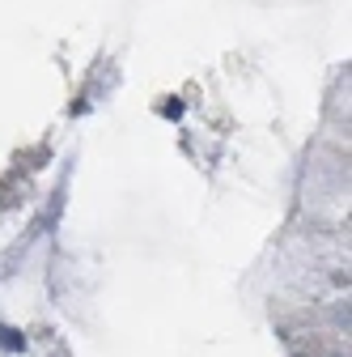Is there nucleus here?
<instances>
[{"mask_svg": "<svg viewBox=\"0 0 352 357\" xmlns=\"http://www.w3.org/2000/svg\"><path fill=\"white\" fill-rule=\"evenodd\" d=\"M0 349H9V353H26V340L17 328H0Z\"/></svg>", "mask_w": 352, "mask_h": 357, "instance_id": "f257e3e1", "label": "nucleus"}]
</instances>
